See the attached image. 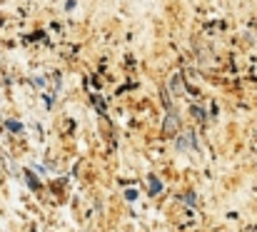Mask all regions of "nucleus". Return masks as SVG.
Segmentation results:
<instances>
[{
    "mask_svg": "<svg viewBox=\"0 0 257 232\" xmlns=\"http://www.w3.org/2000/svg\"><path fill=\"white\" fill-rule=\"evenodd\" d=\"M93 103L98 105V110H105V103H103V98H93Z\"/></svg>",
    "mask_w": 257,
    "mask_h": 232,
    "instance_id": "nucleus-8",
    "label": "nucleus"
},
{
    "mask_svg": "<svg viewBox=\"0 0 257 232\" xmlns=\"http://www.w3.org/2000/svg\"><path fill=\"white\" fill-rule=\"evenodd\" d=\"M160 190H162L160 180H157V177H150V195H160Z\"/></svg>",
    "mask_w": 257,
    "mask_h": 232,
    "instance_id": "nucleus-2",
    "label": "nucleus"
},
{
    "mask_svg": "<svg viewBox=\"0 0 257 232\" xmlns=\"http://www.w3.org/2000/svg\"><path fill=\"white\" fill-rule=\"evenodd\" d=\"M5 125H8V130H10V132H20V130H23V125H20L18 120H8Z\"/></svg>",
    "mask_w": 257,
    "mask_h": 232,
    "instance_id": "nucleus-4",
    "label": "nucleus"
},
{
    "mask_svg": "<svg viewBox=\"0 0 257 232\" xmlns=\"http://www.w3.org/2000/svg\"><path fill=\"white\" fill-rule=\"evenodd\" d=\"M125 197H128V200H135V197H137V192H135V190H128V192H125Z\"/></svg>",
    "mask_w": 257,
    "mask_h": 232,
    "instance_id": "nucleus-9",
    "label": "nucleus"
},
{
    "mask_svg": "<svg viewBox=\"0 0 257 232\" xmlns=\"http://www.w3.org/2000/svg\"><path fill=\"white\" fill-rule=\"evenodd\" d=\"M25 177H28V185H30V187H33V190H38V187H40V182H38V177H35V175H33V172H30V170H28V172H25Z\"/></svg>",
    "mask_w": 257,
    "mask_h": 232,
    "instance_id": "nucleus-3",
    "label": "nucleus"
},
{
    "mask_svg": "<svg viewBox=\"0 0 257 232\" xmlns=\"http://www.w3.org/2000/svg\"><path fill=\"white\" fill-rule=\"evenodd\" d=\"M195 200H197L195 192H187V195H185V202H187V205H195Z\"/></svg>",
    "mask_w": 257,
    "mask_h": 232,
    "instance_id": "nucleus-6",
    "label": "nucleus"
},
{
    "mask_svg": "<svg viewBox=\"0 0 257 232\" xmlns=\"http://www.w3.org/2000/svg\"><path fill=\"white\" fill-rule=\"evenodd\" d=\"M165 122H167V125H165V132H167V135H170V130H172V132L177 130V115H167Z\"/></svg>",
    "mask_w": 257,
    "mask_h": 232,
    "instance_id": "nucleus-1",
    "label": "nucleus"
},
{
    "mask_svg": "<svg viewBox=\"0 0 257 232\" xmlns=\"http://www.w3.org/2000/svg\"><path fill=\"white\" fill-rule=\"evenodd\" d=\"M192 115H195V117H197L200 122H205V113H202L200 108H192Z\"/></svg>",
    "mask_w": 257,
    "mask_h": 232,
    "instance_id": "nucleus-5",
    "label": "nucleus"
},
{
    "mask_svg": "<svg viewBox=\"0 0 257 232\" xmlns=\"http://www.w3.org/2000/svg\"><path fill=\"white\" fill-rule=\"evenodd\" d=\"M65 8H68V10H73V8H75V0H68V3H65Z\"/></svg>",
    "mask_w": 257,
    "mask_h": 232,
    "instance_id": "nucleus-10",
    "label": "nucleus"
},
{
    "mask_svg": "<svg viewBox=\"0 0 257 232\" xmlns=\"http://www.w3.org/2000/svg\"><path fill=\"white\" fill-rule=\"evenodd\" d=\"M170 85H172V90H175V93H177V90H180V75H175V80H172V83H170Z\"/></svg>",
    "mask_w": 257,
    "mask_h": 232,
    "instance_id": "nucleus-7",
    "label": "nucleus"
}]
</instances>
